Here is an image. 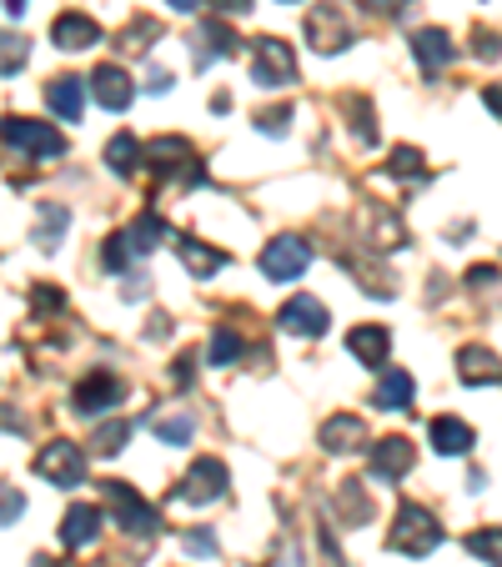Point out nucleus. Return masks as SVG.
Wrapping results in <instances>:
<instances>
[{
  "instance_id": "26",
  "label": "nucleus",
  "mask_w": 502,
  "mask_h": 567,
  "mask_svg": "<svg viewBox=\"0 0 502 567\" xmlns=\"http://www.w3.org/2000/svg\"><path fill=\"white\" fill-rule=\"evenodd\" d=\"M337 513H342L347 528H362V522H372V497L362 492L357 477H347L342 488H337Z\"/></svg>"
},
{
  "instance_id": "50",
  "label": "nucleus",
  "mask_w": 502,
  "mask_h": 567,
  "mask_svg": "<svg viewBox=\"0 0 502 567\" xmlns=\"http://www.w3.org/2000/svg\"><path fill=\"white\" fill-rule=\"evenodd\" d=\"M146 287H151V281H146V277H131V281H126V302H141V297H146Z\"/></svg>"
},
{
  "instance_id": "52",
  "label": "nucleus",
  "mask_w": 502,
  "mask_h": 567,
  "mask_svg": "<svg viewBox=\"0 0 502 567\" xmlns=\"http://www.w3.org/2000/svg\"><path fill=\"white\" fill-rule=\"evenodd\" d=\"M0 427H11V432H26V423H21L11 407H0Z\"/></svg>"
},
{
  "instance_id": "28",
  "label": "nucleus",
  "mask_w": 502,
  "mask_h": 567,
  "mask_svg": "<svg viewBox=\"0 0 502 567\" xmlns=\"http://www.w3.org/2000/svg\"><path fill=\"white\" fill-rule=\"evenodd\" d=\"M106 166L116 176H131L136 166H141V141H136V136H126V131L111 136V141H106Z\"/></svg>"
},
{
  "instance_id": "36",
  "label": "nucleus",
  "mask_w": 502,
  "mask_h": 567,
  "mask_svg": "<svg viewBox=\"0 0 502 567\" xmlns=\"http://www.w3.org/2000/svg\"><path fill=\"white\" fill-rule=\"evenodd\" d=\"M126 262H131V241H126V237H106V247H101V266L116 277V272H126Z\"/></svg>"
},
{
  "instance_id": "22",
  "label": "nucleus",
  "mask_w": 502,
  "mask_h": 567,
  "mask_svg": "<svg viewBox=\"0 0 502 567\" xmlns=\"http://www.w3.org/2000/svg\"><path fill=\"white\" fill-rule=\"evenodd\" d=\"M46 101H51V111L61 121L86 116V86H80V76H55L51 86H46Z\"/></svg>"
},
{
  "instance_id": "46",
  "label": "nucleus",
  "mask_w": 502,
  "mask_h": 567,
  "mask_svg": "<svg viewBox=\"0 0 502 567\" xmlns=\"http://www.w3.org/2000/svg\"><path fill=\"white\" fill-rule=\"evenodd\" d=\"M216 15H247L251 11V0H206Z\"/></svg>"
},
{
  "instance_id": "20",
  "label": "nucleus",
  "mask_w": 502,
  "mask_h": 567,
  "mask_svg": "<svg viewBox=\"0 0 502 567\" xmlns=\"http://www.w3.org/2000/svg\"><path fill=\"white\" fill-rule=\"evenodd\" d=\"M457 377H463L467 387H502L498 352H488V346H463V352H457Z\"/></svg>"
},
{
  "instance_id": "42",
  "label": "nucleus",
  "mask_w": 502,
  "mask_h": 567,
  "mask_svg": "<svg viewBox=\"0 0 502 567\" xmlns=\"http://www.w3.org/2000/svg\"><path fill=\"white\" fill-rule=\"evenodd\" d=\"M172 86H176V76H172L166 66H151V71H146V91H151V96H166Z\"/></svg>"
},
{
  "instance_id": "8",
  "label": "nucleus",
  "mask_w": 502,
  "mask_h": 567,
  "mask_svg": "<svg viewBox=\"0 0 502 567\" xmlns=\"http://www.w3.org/2000/svg\"><path fill=\"white\" fill-rule=\"evenodd\" d=\"M36 472L51 482V488H80L86 482V452L76 442H51V448L36 452Z\"/></svg>"
},
{
  "instance_id": "39",
  "label": "nucleus",
  "mask_w": 502,
  "mask_h": 567,
  "mask_svg": "<svg viewBox=\"0 0 502 567\" xmlns=\"http://www.w3.org/2000/svg\"><path fill=\"white\" fill-rule=\"evenodd\" d=\"M287 121H291V106H266V111H256V126H262L266 136H281V131H287Z\"/></svg>"
},
{
  "instance_id": "18",
  "label": "nucleus",
  "mask_w": 502,
  "mask_h": 567,
  "mask_svg": "<svg viewBox=\"0 0 502 567\" xmlns=\"http://www.w3.org/2000/svg\"><path fill=\"white\" fill-rule=\"evenodd\" d=\"M277 322L291 337H322V331H327V306H322L317 297H291Z\"/></svg>"
},
{
  "instance_id": "38",
  "label": "nucleus",
  "mask_w": 502,
  "mask_h": 567,
  "mask_svg": "<svg viewBox=\"0 0 502 567\" xmlns=\"http://www.w3.org/2000/svg\"><path fill=\"white\" fill-rule=\"evenodd\" d=\"M21 513H26V497H21V488H0V528L21 522Z\"/></svg>"
},
{
  "instance_id": "41",
  "label": "nucleus",
  "mask_w": 502,
  "mask_h": 567,
  "mask_svg": "<svg viewBox=\"0 0 502 567\" xmlns=\"http://www.w3.org/2000/svg\"><path fill=\"white\" fill-rule=\"evenodd\" d=\"M317 547H322V567H347L342 553H337V538H331V528H317Z\"/></svg>"
},
{
  "instance_id": "7",
  "label": "nucleus",
  "mask_w": 502,
  "mask_h": 567,
  "mask_svg": "<svg viewBox=\"0 0 502 567\" xmlns=\"http://www.w3.org/2000/svg\"><path fill=\"white\" fill-rule=\"evenodd\" d=\"M121 396H126V382H121L116 371H91V377H80L76 392H71V412L76 417H101V412L121 407Z\"/></svg>"
},
{
  "instance_id": "2",
  "label": "nucleus",
  "mask_w": 502,
  "mask_h": 567,
  "mask_svg": "<svg viewBox=\"0 0 502 567\" xmlns=\"http://www.w3.org/2000/svg\"><path fill=\"white\" fill-rule=\"evenodd\" d=\"M101 492H106L111 517L121 522V532H131V538H156L161 532V513L131 488V482H116V477H111V482H101Z\"/></svg>"
},
{
  "instance_id": "4",
  "label": "nucleus",
  "mask_w": 502,
  "mask_h": 567,
  "mask_svg": "<svg viewBox=\"0 0 502 567\" xmlns=\"http://www.w3.org/2000/svg\"><path fill=\"white\" fill-rule=\"evenodd\" d=\"M151 172L166 176V181H181V186L206 181L197 151H191V141H181V136H161V141H151Z\"/></svg>"
},
{
  "instance_id": "14",
  "label": "nucleus",
  "mask_w": 502,
  "mask_h": 567,
  "mask_svg": "<svg viewBox=\"0 0 502 567\" xmlns=\"http://www.w3.org/2000/svg\"><path fill=\"white\" fill-rule=\"evenodd\" d=\"M412 55H417V66H423V76H442V71L452 66V36L442 26H427L412 36Z\"/></svg>"
},
{
  "instance_id": "17",
  "label": "nucleus",
  "mask_w": 502,
  "mask_h": 567,
  "mask_svg": "<svg viewBox=\"0 0 502 567\" xmlns=\"http://www.w3.org/2000/svg\"><path fill=\"white\" fill-rule=\"evenodd\" d=\"M91 96H96V101H101L106 111H126V106L136 101V86H131V76H126V71L106 61V66L91 71Z\"/></svg>"
},
{
  "instance_id": "30",
  "label": "nucleus",
  "mask_w": 502,
  "mask_h": 567,
  "mask_svg": "<svg viewBox=\"0 0 502 567\" xmlns=\"http://www.w3.org/2000/svg\"><path fill=\"white\" fill-rule=\"evenodd\" d=\"M342 111H347V121H352V136H357L362 146H377V116H372V101H362V96H347Z\"/></svg>"
},
{
  "instance_id": "11",
  "label": "nucleus",
  "mask_w": 502,
  "mask_h": 567,
  "mask_svg": "<svg viewBox=\"0 0 502 567\" xmlns=\"http://www.w3.org/2000/svg\"><path fill=\"white\" fill-rule=\"evenodd\" d=\"M191 46H197V71H212L216 61H226V55L241 51L237 30L226 26V21H201V30L191 36Z\"/></svg>"
},
{
  "instance_id": "31",
  "label": "nucleus",
  "mask_w": 502,
  "mask_h": 567,
  "mask_svg": "<svg viewBox=\"0 0 502 567\" xmlns=\"http://www.w3.org/2000/svg\"><path fill=\"white\" fill-rule=\"evenodd\" d=\"M126 442H131V423H121V417H116V423H101V427H96L91 452H96V457H116Z\"/></svg>"
},
{
  "instance_id": "25",
  "label": "nucleus",
  "mask_w": 502,
  "mask_h": 567,
  "mask_svg": "<svg viewBox=\"0 0 502 567\" xmlns=\"http://www.w3.org/2000/svg\"><path fill=\"white\" fill-rule=\"evenodd\" d=\"M71 226V212L61 206V201H46L36 212V247L40 251H61V237H66Z\"/></svg>"
},
{
  "instance_id": "13",
  "label": "nucleus",
  "mask_w": 502,
  "mask_h": 567,
  "mask_svg": "<svg viewBox=\"0 0 502 567\" xmlns=\"http://www.w3.org/2000/svg\"><path fill=\"white\" fill-rule=\"evenodd\" d=\"M322 448L347 457V452H362L367 448V423L352 417V412H331L327 423H322Z\"/></svg>"
},
{
  "instance_id": "16",
  "label": "nucleus",
  "mask_w": 502,
  "mask_h": 567,
  "mask_svg": "<svg viewBox=\"0 0 502 567\" xmlns=\"http://www.w3.org/2000/svg\"><path fill=\"white\" fill-rule=\"evenodd\" d=\"M96 538H101V507H91V502L66 507V517H61V547L80 553V547H91Z\"/></svg>"
},
{
  "instance_id": "12",
  "label": "nucleus",
  "mask_w": 502,
  "mask_h": 567,
  "mask_svg": "<svg viewBox=\"0 0 502 567\" xmlns=\"http://www.w3.org/2000/svg\"><path fill=\"white\" fill-rule=\"evenodd\" d=\"M412 457H417V452H412L407 437H382L367 457V472L377 477V482H397V477L412 472Z\"/></svg>"
},
{
  "instance_id": "29",
  "label": "nucleus",
  "mask_w": 502,
  "mask_h": 567,
  "mask_svg": "<svg viewBox=\"0 0 502 567\" xmlns=\"http://www.w3.org/2000/svg\"><path fill=\"white\" fill-rule=\"evenodd\" d=\"M30 61V40L15 30H0V76H21Z\"/></svg>"
},
{
  "instance_id": "24",
  "label": "nucleus",
  "mask_w": 502,
  "mask_h": 567,
  "mask_svg": "<svg viewBox=\"0 0 502 567\" xmlns=\"http://www.w3.org/2000/svg\"><path fill=\"white\" fill-rule=\"evenodd\" d=\"M176 256L186 262V272L191 277H216L226 266V256L216 247H206V241H197V237H176Z\"/></svg>"
},
{
  "instance_id": "45",
  "label": "nucleus",
  "mask_w": 502,
  "mask_h": 567,
  "mask_svg": "<svg viewBox=\"0 0 502 567\" xmlns=\"http://www.w3.org/2000/svg\"><path fill=\"white\" fill-rule=\"evenodd\" d=\"M191 367H197V352L176 356V371H172V382H176V387H186V382H191Z\"/></svg>"
},
{
  "instance_id": "27",
  "label": "nucleus",
  "mask_w": 502,
  "mask_h": 567,
  "mask_svg": "<svg viewBox=\"0 0 502 567\" xmlns=\"http://www.w3.org/2000/svg\"><path fill=\"white\" fill-rule=\"evenodd\" d=\"M166 237H172V226L161 222L156 212L136 216V222L126 226V241H131V251H136V256H146V251H156V247H161V241H166Z\"/></svg>"
},
{
  "instance_id": "15",
  "label": "nucleus",
  "mask_w": 502,
  "mask_h": 567,
  "mask_svg": "<svg viewBox=\"0 0 502 567\" xmlns=\"http://www.w3.org/2000/svg\"><path fill=\"white\" fill-rule=\"evenodd\" d=\"M347 352L357 356L362 367H387V352H392V331H387L382 322H362V327H352V337H347Z\"/></svg>"
},
{
  "instance_id": "48",
  "label": "nucleus",
  "mask_w": 502,
  "mask_h": 567,
  "mask_svg": "<svg viewBox=\"0 0 502 567\" xmlns=\"http://www.w3.org/2000/svg\"><path fill=\"white\" fill-rule=\"evenodd\" d=\"M357 5H367V11H377V15H397V11H407V0H357Z\"/></svg>"
},
{
  "instance_id": "5",
  "label": "nucleus",
  "mask_w": 502,
  "mask_h": 567,
  "mask_svg": "<svg viewBox=\"0 0 502 567\" xmlns=\"http://www.w3.org/2000/svg\"><path fill=\"white\" fill-rule=\"evenodd\" d=\"M0 141H11L15 151H26V156H66V136L55 131V126H40V121H26V116H5L0 121Z\"/></svg>"
},
{
  "instance_id": "34",
  "label": "nucleus",
  "mask_w": 502,
  "mask_h": 567,
  "mask_svg": "<svg viewBox=\"0 0 502 567\" xmlns=\"http://www.w3.org/2000/svg\"><path fill=\"white\" fill-rule=\"evenodd\" d=\"M467 553L482 557L488 567H502V528H477L473 538H467Z\"/></svg>"
},
{
  "instance_id": "43",
  "label": "nucleus",
  "mask_w": 502,
  "mask_h": 567,
  "mask_svg": "<svg viewBox=\"0 0 502 567\" xmlns=\"http://www.w3.org/2000/svg\"><path fill=\"white\" fill-rule=\"evenodd\" d=\"M186 553H201V557H216V538H212V532H206V528H201V532H186Z\"/></svg>"
},
{
  "instance_id": "37",
  "label": "nucleus",
  "mask_w": 502,
  "mask_h": 567,
  "mask_svg": "<svg viewBox=\"0 0 502 567\" xmlns=\"http://www.w3.org/2000/svg\"><path fill=\"white\" fill-rule=\"evenodd\" d=\"M473 55H477V61H502V36H498V30L477 26L473 30Z\"/></svg>"
},
{
  "instance_id": "54",
  "label": "nucleus",
  "mask_w": 502,
  "mask_h": 567,
  "mask_svg": "<svg viewBox=\"0 0 502 567\" xmlns=\"http://www.w3.org/2000/svg\"><path fill=\"white\" fill-rule=\"evenodd\" d=\"M5 15H26V0H5Z\"/></svg>"
},
{
  "instance_id": "40",
  "label": "nucleus",
  "mask_w": 502,
  "mask_h": 567,
  "mask_svg": "<svg viewBox=\"0 0 502 567\" xmlns=\"http://www.w3.org/2000/svg\"><path fill=\"white\" fill-rule=\"evenodd\" d=\"M151 36H156V26H151V21H136V26L126 30V36H121V46H126L131 55H141V51H146V40H151Z\"/></svg>"
},
{
  "instance_id": "44",
  "label": "nucleus",
  "mask_w": 502,
  "mask_h": 567,
  "mask_svg": "<svg viewBox=\"0 0 502 567\" xmlns=\"http://www.w3.org/2000/svg\"><path fill=\"white\" fill-rule=\"evenodd\" d=\"M492 281H498V266H473V272H467V287H492Z\"/></svg>"
},
{
  "instance_id": "51",
  "label": "nucleus",
  "mask_w": 502,
  "mask_h": 567,
  "mask_svg": "<svg viewBox=\"0 0 502 567\" xmlns=\"http://www.w3.org/2000/svg\"><path fill=\"white\" fill-rule=\"evenodd\" d=\"M272 567H302V553H297V547H281V557Z\"/></svg>"
},
{
  "instance_id": "33",
  "label": "nucleus",
  "mask_w": 502,
  "mask_h": 567,
  "mask_svg": "<svg viewBox=\"0 0 502 567\" xmlns=\"http://www.w3.org/2000/svg\"><path fill=\"white\" fill-rule=\"evenodd\" d=\"M237 356H241V337L231 327H216L212 331V346H206V362H212V367H231Z\"/></svg>"
},
{
  "instance_id": "10",
  "label": "nucleus",
  "mask_w": 502,
  "mask_h": 567,
  "mask_svg": "<svg viewBox=\"0 0 502 567\" xmlns=\"http://www.w3.org/2000/svg\"><path fill=\"white\" fill-rule=\"evenodd\" d=\"M306 40H312L317 55H342L352 46V26H347V15L337 5H317L306 15Z\"/></svg>"
},
{
  "instance_id": "49",
  "label": "nucleus",
  "mask_w": 502,
  "mask_h": 567,
  "mask_svg": "<svg viewBox=\"0 0 502 567\" xmlns=\"http://www.w3.org/2000/svg\"><path fill=\"white\" fill-rule=\"evenodd\" d=\"M482 106H488L492 116L502 121V80H498V86H488V91H482Z\"/></svg>"
},
{
  "instance_id": "3",
  "label": "nucleus",
  "mask_w": 502,
  "mask_h": 567,
  "mask_svg": "<svg viewBox=\"0 0 502 567\" xmlns=\"http://www.w3.org/2000/svg\"><path fill=\"white\" fill-rule=\"evenodd\" d=\"M251 80H256L262 91H277V86L297 80V55H291L287 40H277V36L251 40Z\"/></svg>"
},
{
  "instance_id": "35",
  "label": "nucleus",
  "mask_w": 502,
  "mask_h": 567,
  "mask_svg": "<svg viewBox=\"0 0 502 567\" xmlns=\"http://www.w3.org/2000/svg\"><path fill=\"white\" fill-rule=\"evenodd\" d=\"M387 172H392V176H407V181H423V176H427L423 151H417V146H397L392 161H387Z\"/></svg>"
},
{
  "instance_id": "6",
  "label": "nucleus",
  "mask_w": 502,
  "mask_h": 567,
  "mask_svg": "<svg viewBox=\"0 0 502 567\" xmlns=\"http://www.w3.org/2000/svg\"><path fill=\"white\" fill-rule=\"evenodd\" d=\"M231 488V472H226L222 457H197L191 462V472L181 477V488H176V502H191V507H206V502L226 497Z\"/></svg>"
},
{
  "instance_id": "53",
  "label": "nucleus",
  "mask_w": 502,
  "mask_h": 567,
  "mask_svg": "<svg viewBox=\"0 0 502 567\" xmlns=\"http://www.w3.org/2000/svg\"><path fill=\"white\" fill-rule=\"evenodd\" d=\"M166 5H172V11H181V15H191L201 5V0H166Z\"/></svg>"
},
{
  "instance_id": "1",
  "label": "nucleus",
  "mask_w": 502,
  "mask_h": 567,
  "mask_svg": "<svg viewBox=\"0 0 502 567\" xmlns=\"http://www.w3.org/2000/svg\"><path fill=\"white\" fill-rule=\"evenodd\" d=\"M442 542V522H437L432 513H427L423 502H402L392 517V538H387V547L402 557H427Z\"/></svg>"
},
{
  "instance_id": "47",
  "label": "nucleus",
  "mask_w": 502,
  "mask_h": 567,
  "mask_svg": "<svg viewBox=\"0 0 502 567\" xmlns=\"http://www.w3.org/2000/svg\"><path fill=\"white\" fill-rule=\"evenodd\" d=\"M30 302L46 306V312H55V306H61V291H55V287H36V291H30Z\"/></svg>"
},
{
  "instance_id": "9",
  "label": "nucleus",
  "mask_w": 502,
  "mask_h": 567,
  "mask_svg": "<svg viewBox=\"0 0 502 567\" xmlns=\"http://www.w3.org/2000/svg\"><path fill=\"white\" fill-rule=\"evenodd\" d=\"M312 266V247L302 237H277L262 247V272L272 281H297Z\"/></svg>"
},
{
  "instance_id": "23",
  "label": "nucleus",
  "mask_w": 502,
  "mask_h": 567,
  "mask_svg": "<svg viewBox=\"0 0 502 567\" xmlns=\"http://www.w3.org/2000/svg\"><path fill=\"white\" fill-rule=\"evenodd\" d=\"M417 396V382H412V371L392 367L382 371V382H377V392H372V407H382V412H402Z\"/></svg>"
},
{
  "instance_id": "32",
  "label": "nucleus",
  "mask_w": 502,
  "mask_h": 567,
  "mask_svg": "<svg viewBox=\"0 0 502 567\" xmlns=\"http://www.w3.org/2000/svg\"><path fill=\"white\" fill-rule=\"evenodd\" d=\"M191 432H197V417H191V412H176V417H156V437L166 442V448H186V442H191Z\"/></svg>"
},
{
  "instance_id": "21",
  "label": "nucleus",
  "mask_w": 502,
  "mask_h": 567,
  "mask_svg": "<svg viewBox=\"0 0 502 567\" xmlns=\"http://www.w3.org/2000/svg\"><path fill=\"white\" fill-rule=\"evenodd\" d=\"M432 448L442 452V457H467V452L477 448V437H473V427L463 423V417H432Z\"/></svg>"
},
{
  "instance_id": "19",
  "label": "nucleus",
  "mask_w": 502,
  "mask_h": 567,
  "mask_svg": "<svg viewBox=\"0 0 502 567\" xmlns=\"http://www.w3.org/2000/svg\"><path fill=\"white\" fill-rule=\"evenodd\" d=\"M96 40H101V26H96L91 15H80V11L55 15V26H51V46H61V51H91Z\"/></svg>"
}]
</instances>
